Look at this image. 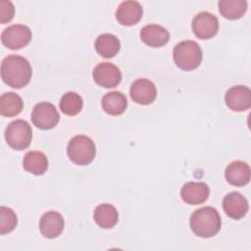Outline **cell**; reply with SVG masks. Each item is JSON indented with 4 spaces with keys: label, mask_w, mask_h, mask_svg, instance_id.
I'll return each mask as SVG.
<instances>
[{
    "label": "cell",
    "mask_w": 251,
    "mask_h": 251,
    "mask_svg": "<svg viewBox=\"0 0 251 251\" xmlns=\"http://www.w3.org/2000/svg\"><path fill=\"white\" fill-rule=\"evenodd\" d=\"M32 75L29 62L20 55H9L1 63V77L13 88L25 86Z\"/></svg>",
    "instance_id": "cell-1"
},
{
    "label": "cell",
    "mask_w": 251,
    "mask_h": 251,
    "mask_svg": "<svg viewBox=\"0 0 251 251\" xmlns=\"http://www.w3.org/2000/svg\"><path fill=\"white\" fill-rule=\"evenodd\" d=\"M222 226L219 212L210 206L194 211L190 217V227L193 233L202 238H209L216 235Z\"/></svg>",
    "instance_id": "cell-2"
},
{
    "label": "cell",
    "mask_w": 251,
    "mask_h": 251,
    "mask_svg": "<svg viewBox=\"0 0 251 251\" xmlns=\"http://www.w3.org/2000/svg\"><path fill=\"white\" fill-rule=\"evenodd\" d=\"M174 62L182 71H192L199 67L202 61V50L193 40H184L174 48Z\"/></svg>",
    "instance_id": "cell-3"
},
{
    "label": "cell",
    "mask_w": 251,
    "mask_h": 251,
    "mask_svg": "<svg viewBox=\"0 0 251 251\" xmlns=\"http://www.w3.org/2000/svg\"><path fill=\"white\" fill-rule=\"evenodd\" d=\"M67 153L70 160L78 166L90 164L96 155V146L86 135H75L68 143Z\"/></svg>",
    "instance_id": "cell-4"
},
{
    "label": "cell",
    "mask_w": 251,
    "mask_h": 251,
    "mask_svg": "<svg viewBox=\"0 0 251 251\" xmlns=\"http://www.w3.org/2000/svg\"><path fill=\"white\" fill-rule=\"evenodd\" d=\"M32 130L25 120H16L8 125L5 129V139L8 145L15 150H24L31 142Z\"/></svg>",
    "instance_id": "cell-5"
},
{
    "label": "cell",
    "mask_w": 251,
    "mask_h": 251,
    "mask_svg": "<svg viewBox=\"0 0 251 251\" xmlns=\"http://www.w3.org/2000/svg\"><path fill=\"white\" fill-rule=\"evenodd\" d=\"M31 39V30L25 25H12L6 27L2 34V43L11 50H19L26 46Z\"/></svg>",
    "instance_id": "cell-6"
},
{
    "label": "cell",
    "mask_w": 251,
    "mask_h": 251,
    "mask_svg": "<svg viewBox=\"0 0 251 251\" xmlns=\"http://www.w3.org/2000/svg\"><path fill=\"white\" fill-rule=\"evenodd\" d=\"M60 115L55 106L50 102L36 104L31 113L33 125L41 129H51L59 123Z\"/></svg>",
    "instance_id": "cell-7"
},
{
    "label": "cell",
    "mask_w": 251,
    "mask_h": 251,
    "mask_svg": "<svg viewBox=\"0 0 251 251\" xmlns=\"http://www.w3.org/2000/svg\"><path fill=\"white\" fill-rule=\"evenodd\" d=\"M192 31L200 39L214 37L219 30V21L217 17L209 12H200L192 20Z\"/></svg>",
    "instance_id": "cell-8"
},
{
    "label": "cell",
    "mask_w": 251,
    "mask_h": 251,
    "mask_svg": "<svg viewBox=\"0 0 251 251\" xmlns=\"http://www.w3.org/2000/svg\"><path fill=\"white\" fill-rule=\"evenodd\" d=\"M94 81L105 88H114L122 80V73L117 66L109 62L98 64L92 72Z\"/></svg>",
    "instance_id": "cell-9"
},
{
    "label": "cell",
    "mask_w": 251,
    "mask_h": 251,
    "mask_svg": "<svg viewBox=\"0 0 251 251\" xmlns=\"http://www.w3.org/2000/svg\"><path fill=\"white\" fill-rule=\"evenodd\" d=\"M226 106L234 112H244L251 106V90L245 85L230 87L225 96Z\"/></svg>",
    "instance_id": "cell-10"
},
{
    "label": "cell",
    "mask_w": 251,
    "mask_h": 251,
    "mask_svg": "<svg viewBox=\"0 0 251 251\" xmlns=\"http://www.w3.org/2000/svg\"><path fill=\"white\" fill-rule=\"evenodd\" d=\"M129 94L133 102L140 105H149L156 99L157 88L151 80L138 78L132 82Z\"/></svg>",
    "instance_id": "cell-11"
},
{
    "label": "cell",
    "mask_w": 251,
    "mask_h": 251,
    "mask_svg": "<svg viewBox=\"0 0 251 251\" xmlns=\"http://www.w3.org/2000/svg\"><path fill=\"white\" fill-rule=\"evenodd\" d=\"M143 15V9L139 2L137 1H124L122 2L117 11L116 19L122 25H133L137 24Z\"/></svg>",
    "instance_id": "cell-12"
},
{
    "label": "cell",
    "mask_w": 251,
    "mask_h": 251,
    "mask_svg": "<svg viewBox=\"0 0 251 251\" xmlns=\"http://www.w3.org/2000/svg\"><path fill=\"white\" fill-rule=\"evenodd\" d=\"M223 208L229 218L239 220L247 214L249 206L247 199L241 193L233 191L224 197Z\"/></svg>",
    "instance_id": "cell-13"
},
{
    "label": "cell",
    "mask_w": 251,
    "mask_h": 251,
    "mask_svg": "<svg viewBox=\"0 0 251 251\" xmlns=\"http://www.w3.org/2000/svg\"><path fill=\"white\" fill-rule=\"evenodd\" d=\"M65 226L63 216L56 211H49L42 215L39 221V229L46 238L58 237Z\"/></svg>",
    "instance_id": "cell-14"
},
{
    "label": "cell",
    "mask_w": 251,
    "mask_h": 251,
    "mask_svg": "<svg viewBox=\"0 0 251 251\" xmlns=\"http://www.w3.org/2000/svg\"><path fill=\"white\" fill-rule=\"evenodd\" d=\"M210 194L209 186L201 181L186 182L180 190L182 200L189 205H199L204 203Z\"/></svg>",
    "instance_id": "cell-15"
},
{
    "label": "cell",
    "mask_w": 251,
    "mask_h": 251,
    "mask_svg": "<svg viewBox=\"0 0 251 251\" xmlns=\"http://www.w3.org/2000/svg\"><path fill=\"white\" fill-rule=\"evenodd\" d=\"M140 38L146 45L158 48L169 42L170 33L164 26L156 24H150L141 28Z\"/></svg>",
    "instance_id": "cell-16"
},
{
    "label": "cell",
    "mask_w": 251,
    "mask_h": 251,
    "mask_svg": "<svg viewBox=\"0 0 251 251\" xmlns=\"http://www.w3.org/2000/svg\"><path fill=\"white\" fill-rule=\"evenodd\" d=\"M249 165L242 161H234L227 165L225 171L226 181L233 186H244L250 181Z\"/></svg>",
    "instance_id": "cell-17"
},
{
    "label": "cell",
    "mask_w": 251,
    "mask_h": 251,
    "mask_svg": "<svg viewBox=\"0 0 251 251\" xmlns=\"http://www.w3.org/2000/svg\"><path fill=\"white\" fill-rule=\"evenodd\" d=\"M101 104L103 110L107 114L111 116H119L126 111L127 107V100L122 92L111 91L103 96Z\"/></svg>",
    "instance_id": "cell-18"
},
{
    "label": "cell",
    "mask_w": 251,
    "mask_h": 251,
    "mask_svg": "<svg viewBox=\"0 0 251 251\" xmlns=\"http://www.w3.org/2000/svg\"><path fill=\"white\" fill-rule=\"evenodd\" d=\"M95 223L102 228H112L119 221V214L117 209L108 203L98 205L93 214Z\"/></svg>",
    "instance_id": "cell-19"
},
{
    "label": "cell",
    "mask_w": 251,
    "mask_h": 251,
    "mask_svg": "<svg viewBox=\"0 0 251 251\" xmlns=\"http://www.w3.org/2000/svg\"><path fill=\"white\" fill-rule=\"evenodd\" d=\"M23 166L26 172L35 176H41L48 169V159L43 152L29 151L24 157Z\"/></svg>",
    "instance_id": "cell-20"
},
{
    "label": "cell",
    "mask_w": 251,
    "mask_h": 251,
    "mask_svg": "<svg viewBox=\"0 0 251 251\" xmlns=\"http://www.w3.org/2000/svg\"><path fill=\"white\" fill-rule=\"evenodd\" d=\"M94 46L100 56L104 58H112L119 53L121 43L116 35L103 33L96 38Z\"/></svg>",
    "instance_id": "cell-21"
},
{
    "label": "cell",
    "mask_w": 251,
    "mask_h": 251,
    "mask_svg": "<svg viewBox=\"0 0 251 251\" xmlns=\"http://www.w3.org/2000/svg\"><path fill=\"white\" fill-rule=\"evenodd\" d=\"M24 108V102L15 92H6L0 97V114L12 118L18 116Z\"/></svg>",
    "instance_id": "cell-22"
},
{
    "label": "cell",
    "mask_w": 251,
    "mask_h": 251,
    "mask_svg": "<svg viewBox=\"0 0 251 251\" xmlns=\"http://www.w3.org/2000/svg\"><path fill=\"white\" fill-rule=\"evenodd\" d=\"M218 6L221 15L228 20H238L247 11V2L245 0H221Z\"/></svg>",
    "instance_id": "cell-23"
},
{
    "label": "cell",
    "mask_w": 251,
    "mask_h": 251,
    "mask_svg": "<svg viewBox=\"0 0 251 251\" xmlns=\"http://www.w3.org/2000/svg\"><path fill=\"white\" fill-rule=\"evenodd\" d=\"M83 106V101L80 95L74 91L66 92L60 100V109L67 116L77 115Z\"/></svg>",
    "instance_id": "cell-24"
},
{
    "label": "cell",
    "mask_w": 251,
    "mask_h": 251,
    "mask_svg": "<svg viewBox=\"0 0 251 251\" xmlns=\"http://www.w3.org/2000/svg\"><path fill=\"white\" fill-rule=\"evenodd\" d=\"M18 224V218L15 212L8 207H0V234L11 232Z\"/></svg>",
    "instance_id": "cell-25"
},
{
    "label": "cell",
    "mask_w": 251,
    "mask_h": 251,
    "mask_svg": "<svg viewBox=\"0 0 251 251\" xmlns=\"http://www.w3.org/2000/svg\"><path fill=\"white\" fill-rule=\"evenodd\" d=\"M15 13L14 5L9 0H1L0 1V22L1 24H5L10 22Z\"/></svg>",
    "instance_id": "cell-26"
}]
</instances>
